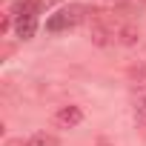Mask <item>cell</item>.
Segmentation results:
<instances>
[{"instance_id": "6da1fadb", "label": "cell", "mask_w": 146, "mask_h": 146, "mask_svg": "<svg viewBox=\"0 0 146 146\" xmlns=\"http://www.w3.org/2000/svg\"><path fill=\"white\" fill-rule=\"evenodd\" d=\"M92 17H95L92 6H86V3H69V6H60L54 15L46 17V32L49 35H63V32H72V29L83 26Z\"/></svg>"}, {"instance_id": "7a4b0ae2", "label": "cell", "mask_w": 146, "mask_h": 146, "mask_svg": "<svg viewBox=\"0 0 146 146\" xmlns=\"http://www.w3.org/2000/svg\"><path fill=\"white\" fill-rule=\"evenodd\" d=\"M40 9L43 0H20V3L12 9V20H15V35L20 40H32L40 23Z\"/></svg>"}, {"instance_id": "3957f363", "label": "cell", "mask_w": 146, "mask_h": 146, "mask_svg": "<svg viewBox=\"0 0 146 146\" xmlns=\"http://www.w3.org/2000/svg\"><path fill=\"white\" fill-rule=\"evenodd\" d=\"M52 123H54L57 129H78V126L83 123V109H80L78 103H66V106H60V109L52 115Z\"/></svg>"}, {"instance_id": "277c9868", "label": "cell", "mask_w": 146, "mask_h": 146, "mask_svg": "<svg viewBox=\"0 0 146 146\" xmlns=\"http://www.w3.org/2000/svg\"><path fill=\"white\" fill-rule=\"evenodd\" d=\"M137 40H140V29L129 20H120L117 23V43L120 46H135Z\"/></svg>"}, {"instance_id": "5b68a950", "label": "cell", "mask_w": 146, "mask_h": 146, "mask_svg": "<svg viewBox=\"0 0 146 146\" xmlns=\"http://www.w3.org/2000/svg\"><path fill=\"white\" fill-rule=\"evenodd\" d=\"M23 146H60V137L52 132H35V135L23 137Z\"/></svg>"}, {"instance_id": "8992f818", "label": "cell", "mask_w": 146, "mask_h": 146, "mask_svg": "<svg viewBox=\"0 0 146 146\" xmlns=\"http://www.w3.org/2000/svg\"><path fill=\"white\" fill-rule=\"evenodd\" d=\"M135 117H137V123L146 126V92L137 95V100H135Z\"/></svg>"}, {"instance_id": "52a82bcc", "label": "cell", "mask_w": 146, "mask_h": 146, "mask_svg": "<svg viewBox=\"0 0 146 146\" xmlns=\"http://www.w3.org/2000/svg\"><path fill=\"white\" fill-rule=\"evenodd\" d=\"M132 78H135V80H140V83H146V63H143V66H137V69H132Z\"/></svg>"}]
</instances>
